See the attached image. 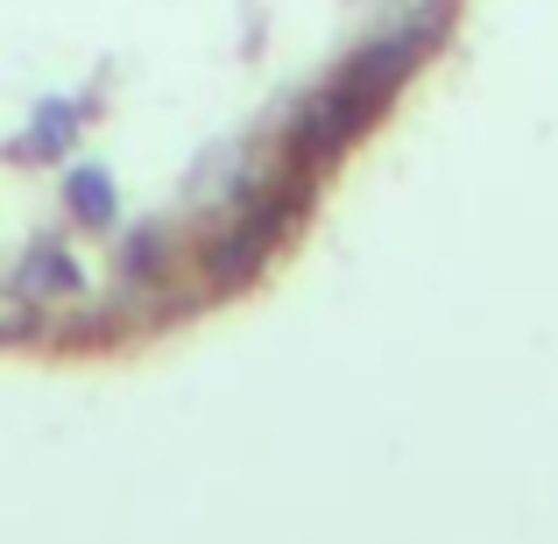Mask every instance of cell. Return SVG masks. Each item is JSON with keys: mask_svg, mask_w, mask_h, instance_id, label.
Instances as JSON below:
<instances>
[{"mask_svg": "<svg viewBox=\"0 0 558 544\" xmlns=\"http://www.w3.org/2000/svg\"><path fill=\"white\" fill-rule=\"evenodd\" d=\"M14 290H22V298H57V290H78V269L57 255V241H36L28 262H22V276H14Z\"/></svg>", "mask_w": 558, "mask_h": 544, "instance_id": "277c9868", "label": "cell"}, {"mask_svg": "<svg viewBox=\"0 0 558 544\" xmlns=\"http://www.w3.org/2000/svg\"><path fill=\"white\" fill-rule=\"evenodd\" d=\"M452 22V0H381V36L410 43V50H432Z\"/></svg>", "mask_w": 558, "mask_h": 544, "instance_id": "3957f363", "label": "cell"}, {"mask_svg": "<svg viewBox=\"0 0 558 544\" xmlns=\"http://www.w3.org/2000/svg\"><path fill=\"white\" fill-rule=\"evenodd\" d=\"M28 326V298L22 290H0V333H22Z\"/></svg>", "mask_w": 558, "mask_h": 544, "instance_id": "ba28073f", "label": "cell"}, {"mask_svg": "<svg viewBox=\"0 0 558 544\" xmlns=\"http://www.w3.org/2000/svg\"><path fill=\"white\" fill-rule=\"evenodd\" d=\"M71 135V107H43V121H36V149H50V142H64Z\"/></svg>", "mask_w": 558, "mask_h": 544, "instance_id": "52a82bcc", "label": "cell"}, {"mask_svg": "<svg viewBox=\"0 0 558 544\" xmlns=\"http://www.w3.org/2000/svg\"><path fill=\"white\" fill-rule=\"evenodd\" d=\"M71 213L93 219V227H107L113 219V184L99 178V170H78V178H71Z\"/></svg>", "mask_w": 558, "mask_h": 544, "instance_id": "5b68a950", "label": "cell"}, {"mask_svg": "<svg viewBox=\"0 0 558 544\" xmlns=\"http://www.w3.org/2000/svg\"><path fill=\"white\" fill-rule=\"evenodd\" d=\"M156 247H163V233H156V227H142V233H135V247H128V269H135V276H149V269H156Z\"/></svg>", "mask_w": 558, "mask_h": 544, "instance_id": "8992f818", "label": "cell"}, {"mask_svg": "<svg viewBox=\"0 0 558 544\" xmlns=\"http://www.w3.org/2000/svg\"><path fill=\"white\" fill-rule=\"evenodd\" d=\"M417 57L424 50H410V43L375 36L368 50H361L354 64H347L340 78H332L326 93L298 113V128H290V156H298V164H326V156H340L347 142H354L361 128L381 113V99L410 78V64H417Z\"/></svg>", "mask_w": 558, "mask_h": 544, "instance_id": "6da1fadb", "label": "cell"}, {"mask_svg": "<svg viewBox=\"0 0 558 544\" xmlns=\"http://www.w3.org/2000/svg\"><path fill=\"white\" fill-rule=\"evenodd\" d=\"M283 219H290L283 191H255V198H247V213H241V227L227 233V247H213V276H219V283H247V276L262 269V255L276 247Z\"/></svg>", "mask_w": 558, "mask_h": 544, "instance_id": "7a4b0ae2", "label": "cell"}]
</instances>
